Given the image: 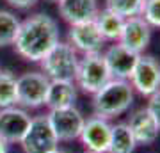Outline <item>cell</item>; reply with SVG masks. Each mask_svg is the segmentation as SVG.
Returning <instances> with one entry per match:
<instances>
[{"label":"cell","mask_w":160,"mask_h":153,"mask_svg":"<svg viewBox=\"0 0 160 153\" xmlns=\"http://www.w3.org/2000/svg\"><path fill=\"white\" fill-rule=\"evenodd\" d=\"M110 134H112V125L109 119L91 116L84 121L78 139L82 141L87 153H107L110 144Z\"/></svg>","instance_id":"obj_9"},{"label":"cell","mask_w":160,"mask_h":153,"mask_svg":"<svg viewBox=\"0 0 160 153\" xmlns=\"http://www.w3.org/2000/svg\"><path fill=\"white\" fill-rule=\"evenodd\" d=\"M7 4L14 9H20V11H27L30 7H34L39 0H6Z\"/></svg>","instance_id":"obj_24"},{"label":"cell","mask_w":160,"mask_h":153,"mask_svg":"<svg viewBox=\"0 0 160 153\" xmlns=\"http://www.w3.org/2000/svg\"><path fill=\"white\" fill-rule=\"evenodd\" d=\"M20 23L22 22L14 13L7 11V9H0V48L14 45Z\"/></svg>","instance_id":"obj_19"},{"label":"cell","mask_w":160,"mask_h":153,"mask_svg":"<svg viewBox=\"0 0 160 153\" xmlns=\"http://www.w3.org/2000/svg\"><path fill=\"white\" fill-rule=\"evenodd\" d=\"M144 22L149 27L160 28V0H144L142 14Z\"/></svg>","instance_id":"obj_22"},{"label":"cell","mask_w":160,"mask_h":153,"mask_svg":"<svg viewBox=\"0 0 160 153\" xmlns=\"http://www.w3.org/2000/svg\"><path fill=\"white\" fill-rule=\"evenodd\" d=\"M137 148V142L132 135L126 123H116L112 125L110 134V144L107 153H133Z\"/></svg>","instance_id":"obj_18"},{"label":"cell","mask_w":160,"mask_h":153,"mask_svg":"<svg viewBox=\"0 0 160 153\" xmlns=\"http://www.w3.org/2000/svg\"><path fill=\"white\" fill-rule=\"evenodd\" d=\"M57 6L59 14L62 16L64 22L69 23V27L94 22V18L100 13L98 0H61Z\"/></svg>","instance_id":"obj_15"},{"label":"cell","mask_w":160,"mask_h":153,"mask_svg":"<svg viewBox=\"0 0 160 153\" xmlns=\"http://www.w3.org/2000/svg\"><path fill=\"white\" fill-rule=\"evenodd\" d=\"M78 59V52L68 41H59L39 61L41 73H45L48 80H75Z\"/></svg>","instance_id":"obj_3"},{"label":"cell","mask_w":160,"mask_h":153,"mask_svg":"<svg viewBox=\"0 0 160 153\" xmlns=\"http://www.w3.org/2000/svg\"><path fill=\"white\" fill-rule=\"evenodd\" d=\"M126 125H128V128H130L132 135H133L137 144L149 146V144H153L158 139L160 125L148 107H141L135 112H132Z\"/></svg>","instance_id":"obj_13"},{"label":"cell","mask_w":160,"mask_h":153,"mask_svg":"<svg viewBox=\"0 0 160 153\" xmlns=\"http://www.w3.org/2000/svg\"><path fill=\"white\" fill-rule=\"evenodd\" d=\"M50 153H68V151H64V150H59L57 148V150H53V151H50Z\"/></svg>","instance_id":"obj_26"},{"label":"cell","mask_w":160,"mask_h":153,"mask_svg":"<svg viewBox=\"0 0 160 153\" xmlns=\"http://www.w3.org/2000/svg\"><path fill=\"white\" fill-rule=\"evenodd\" d=\"M135 91L128 80L110 79L100 91L92 94V110L94 116L103 119H112L125 114L132 107Z\"/></svg>","instance_id":"obj_2"},{"label":"cell","mask_w":160,"mask_h":153,"mask_svg":"<svg viewBox=\"0 0 160 153\" xmlns=\"http://www.w3.org/2000/svg\"><path fill=\"white\" fill-rule=\"evenodd\" d=\"M112 79L107 69L103 54H87L78 59L77 73H75V85L84 93L94 94Z\"/></svg>","instance_id":"obj_4"},{"label":"cell","mask_w":160,"mask_h":153,"mask_svg":"<svg viewBox=\"0 0 160 153\" xmlns=\"http://www.w3.org/2000/svg\"><path fill=\"white\" fill-rule=\"evenodd\" d=\"M103 59L107 64V69L112 79L118 80H130L132 71L137 64L139 54L128 50L126 46L116 41L114 45H110L107 50L103 52Z\"/></svg>","instance_id":"obj_12"},{"label":"cell","mask_w":160,"mask_h":153,"mask_svg":"<svg viewBox=\"0 0 160 153\" xmlns=\"http://www.w3.org/2000/svg\"><path fill=\"white\" fill-rule=\"evenodd\" d=\"M32 116L25 109L12 105L7 109H0V135L9 144H20L29 130Z\"/></svg>","instance_id":"obj_10"},{"label":"cell","mask_w":160,"mask_h":153,"mask_svg":"<svg viewBox=\"0 0 160 153\" xmlns=\"http://www.w3.org/2000/svg\"><path fill=\"white\" fill-rule=\"evenodd\" d=\"M94 23H96L98 30L105 41H119L121 30H123V25H125V18H121L119 14L109 11V9H102L98 13V16L94 18Z\"/></svg>","instance_id":"obj_17"},{"label":"cell","mask_w":160,"mask_h":153,"mask_svg":"<svg viewBox=\"0 0 160 153\" xmlns=\"http://www.w3.org/2000/svg\"><path fill=\"white\" fill-rule=\"evenodd\" d=\"M130 85L142 96H151L160 89V63L153 55H139L137 64L132 71Z\"/></svg>","instance_id":"obj_7"},{"label":"cell","mask_w":160,"mask_h":153,"mask_svg":"<svg viewBox=\"0 0 160 153\" xmlns=\"http://www.w3.org/2000/svg\"><path fill=\"white\" fill-rule=\"evenodd\" d=\"M46 118L50 121L59 142H71L75 139H78L82 126H84V121H86V118L82 116V112L75 105L66 109L50 110L46 114Z\"/></svg>","instance_id":"obj_8"},{"label":"cell","mask_w":160,"mask_h":153,"mask_svg":"<svg viewBox=\"0 0 160 153\" xmlns=\"http://www.w3.org/2000/svg\"><path fill=\"white\" fill-rule=\"evenodd\" d=\"M50 80L41 71H25L16 77L18 107L22 109H39L45 105Z\"/></svg>","instance_id":"obj_5"},{"label":"cell","mask_w":160,"mask_h":153,"mask_svg":"<svg viewBox=\"0 0 160 153\" xmlns=\"http://www.w3.org/2000/svg\"><path fill=\"white\" fill-rule=\"evenodd\" d=\"M18 105L16 93V75L9 69H0V109Z\"/></svg>","instance_id":"obj_20"},{"label":"cell","mask_w":160,"mask_h":153,"mask_svg":"<svg viewBox=\"0 0 160 153\" xmlns=\"http://www.w3.org/2000/svg\"><path fill=\"white\" fill-rule=\"evenodd\" d=\"M0 153H9V142L0 135Z\"/></svg>","instance_id":"obj_25"},{"label":"cell","mask_w":160,"mask_h":153,"mask_svg":"<svg viewBox=\"0 0 160 153\" xmlns=\"http://www.w3.org/2000/svg\"><path fill=\"white\" fill-rule=\"evenodd\" d=\"M59 41L57 22L46 13H36L20 23L14 48L25 61L39 63Z\"/></svg>","instance_id":"obj_1"},{"label":"cell","mask_w":160,"mask_h":153,"mask_svg":"<svg viewBox=\"0 0 160 153\" xmlns=\"http://www.w3.org/2000/svg\"><path fill=\"white\" fill-rule=\"evenodd\" d=\"M52 2H57V4H59V2H61V0H52Z\"/></svg>","instance_id":"obj_27"},{"label":"cell","mask_w":160,"mask_h":153,"mask_svg":"<svg viewBox=\"0 0 160 153\" xmlns=\"http://www.w3.org/2000/svg\"><path fill=\"white\" fill-rule=\"evenodd\" d=\"M144 7V0H105V9L119 14L121 18L141 16Z\"/></svg>","instance_id":"obj_21"},{"label":"cell","mask_w":160,"mask_h":153,"mask_svg":"<svg viewBox=\"0 0 160 153\" xmlns=\"http://www.w3.org/2000/svg\"><path fill=\"white\" fill-rule=\"evenodd\" d=\"M146 107L151 110V114L157 118V121H158V125H160V89L149 96V102H148Z\"/></svg>","instance_id":"obj_23"},{"label":"cell","mask_w":160,"mask_h":153,"mask_svg":"<svg viewBox=\"0 0 160 153\" xmlns=\"http://www.w3.org/2000/svg\"><path fill=\"white\" fill-rule=\"evenodd\" d=\"M149 41H151V27L144 22V18L142 16L126 18L118 43H121L128 50L141 55L148 48Z\"/></svg>","instance_id":"obj_14"},{"label":"cell","mask_w":160,"mask_h":153,"mask_svg":"<svg viewBox=\"0 0 160 153\" xmlns=\"http://www.w3.org/2000/svg\"><path fill=\"white\" fill-rule=\"evenodd\" d=\"M22 148L25 153H50L59 148V139L52 128L46 114L34 116L29 130L22 139Z\"/></svg>","instance_id":"obj_6"},{"label":"cell","mask_w":160,"mask_h":153,"mask_svg":"<svg viewBox=\"0 0 160 153\" xmlns=\"http://www.w3.org/2000/svg\"><path fill=\"white\" fill-rule=\"evenodd\" d=\"M77 100V85L73 80H50L45 105L50 110L73 107Z\"/></svg>","instance_id":"obj_16"},{"label":"cell","mask_w":160,"mask_h":153,"mask_svg":"<svg viewBox=\"0 0 160 153\" xmlns=\"http://www.w3.org/2000/svg\"><path fill=\"white\" fill-rule=\"evenodd\" d=\"M68 43L82 55L87 54H102L107 41L102 38L94 22L71 25L68 30Z\"/></svg>","instance_id":"obj_11"}]
</instances>
